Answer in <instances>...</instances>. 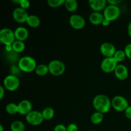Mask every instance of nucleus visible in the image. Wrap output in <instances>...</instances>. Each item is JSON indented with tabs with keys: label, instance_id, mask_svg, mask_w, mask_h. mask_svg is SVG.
<instances>
[{
	"label": "nucleus",
	"instance_id": "c85d7f7f",
	"mask_svg": "<svg viewBox=\"0 0 131 131\" xmlns=\"http://www.w3.org/2000/svg\"><path fill=\"white\" fill-rule=\"evenodd\" d=\"M124 51H125V54H126V57L131 60V43H129L125 46Z\"/></svg>",
	"mask_w": 131,
	"mask_h": 131
},
{
	"label": "nucleus",
	"instance_id": "f03ea898",
	"mask_svg": "<svg viewBox=\"0 0 131 131\" xmlns=\"http://www.w3.org/2000/svg\"><path fill=\"white\" fill-rule=\"evenodd\" d=\"M37 65L35 60L31 56H26L22 57L18 62V67L24 72H31L35 71Z\"/></svg>",
	"mask_w": 131,
	"mask_h": 131
},
{
	"label": "nucleus",
	"instance_id": "4468645a",
	"mask_svg": "<svg viewBox=\"0 0 131 131\" xmlns=\"http://www.w3.org/2000/svg\"><path fill=\"white\" fill-rule=\"evenodd\" d=\"M18 113L26 116L32 110V104L28 100H23L18 104Z\"/></svg>",
	"mask_w": 131,
	"mask_h": 131
},
{
	"label": "nucleus",
	"instance_id": "473e14b6",
	"mask_svg": "<svg viewBox=\"0 0 131 131\" xmlns=\"http://www.w3.org/2000/svg\"><path fill=\"white\" fill-rule=\"evenodd\" d=\"M125 116L129 120H131V106H129L125 111Z\"/></svg>",
	"mask_w": 131,
	"mask_h": 131
},
{
	"label": "nucleus",
	"instance_id": "20e7f679",
	"mask_svg": "<svg viewBox=\"0 0 131 131\" xmlns=\"http://www.w3.org/2000/svg\"><path fill=\"white\" fill-rule=\"evenodd\" d=\"M15 37L14 31L12 30L10 28H3L0 31V42L6 45L12 44L15 41Z\"/></svg>",
	"mask_w": 131,
	"mask_h": 131
},
{
	"label": "nucleus",
	"instance_id": "423d86ee",
	"mask_svg": "<svg viewBox=\"0 0 131 131\" xmlns=\"http://www.w3.org/2000/svg\"><path fill=\"white\" fill-rule=\"evenodd\" d=\"M120 9L118 6L108 5L103 12L104 18L110 22L116 20L120 15Z\"/></svg>",
	"mask_w": 131,
	"mask_h": 131
},
{
	"label": "nucleus",
	"instance_id": "c9c22d12",
	"mask_svg": "<svg viewBox=\"0 0 131 131\" xmlns=\"http://www.w3.org/2000/svg\"><path fill=\"white\" fill-rule=\"evenodd\" d=\"M110 23H111V22H110V20H107V19H104V20L103 22H102V25L103 26H104V27H107V26H110Z\"/></svg>",
	"mask_w": 131,
	"mask_h": 131
},
{
	"label": "nucleus",
	"instance_id": "b1692460",
	"mask_svg": "<svg viewBox=\"0 0 131 131\" xmlns=\"http://www.w3.org/2000/svg\"><path fill=\"white\" fill-rule=\"evenodd\" d=\"M42 114L44 120H50L54 116V110L52 107H47L42 111Z\"/></svg>",
	"mask_w": 131,
	"mask_h": 131
},
{
	"label": "nucleus",
	"instance_id": "f257e3e1",
	"mask_svg": "<svg viewBox=\"0 0 131 131\" xmlns=\"http://www.w3.org/2000/svg\"><path fill=\"white\" fill-rule=\"evenodd\" d=\"M93 106L95 110L102 114L107 113L110 111L111 106V101L105 95H97L93 98Z\"/></svg>",
	"mask_w": 131,
	"mask_h": 131
},
{
	"label": "nucleus",
	"instance_id": "f3484780",
	"mask_svg": "<svg viewBox=\"0 0 131 131\" xmlns=\"http://www.w3.org/2000/svg\"><path fill=\"white\" fill-rule=\"evenodd\" d=\"M104 16L103 14L101 12H93L90 15L89 20L93 25H99L102 24V22L104 20Z\"/></svg>",
	"mask_w": 131,
	"mask_h": 131
},
{
	"label": "nucleus",
	"instance_id": "7c9ffc66",
	"mask_svg": "<svg viewBox=\"0 0 131 131\" xmlns=\"http://www.w3.org/2000/svg\"><path fill=\"white\" fill-rule=\"evenodd\" d=\"M67 131H78V127L75 124H70L67 127Z\"/></svg>",
	"mask_w": 131,
	"mask_h": 131
},
{
	"label": "nucleus",
	"instance_id": "412c9836",
	"mask_svg": "<svg viewBox=\"0 0 131 131\" xmlns=\"http://www.w3.org/2000/svg\"><path fill=\"white\" fill-rule=\"evenodd\" d=\"M10 129L12 131H25V125L20 120H15L12 123Z\"/></svg>",
	"mask_w": 131,
	"mask_h": 131
},
{
	"label": "nucleus",
	"instance_id": "5701e85b",
	"mask_svg": "<svg viewBox=\"0 0 131 131\" xmlns=\"http://www.w3.org/2000/svg\"><path fill=\"white\" fill-rule=\"evenodd\" d=\"M12 46L14 51L16 53H20V52H23L26 48L24 42L19 40H15L12 43Z\"/></svg>",
	"mask_w": 131,
	"mask_h": 131
},
{
	"label": "nucleus",
	"instance_id": "4be33fe9",
	"mask_svg": "<svg viewBox=\"0 0 131 131\" xmlns=\"http://www.w3.org/2000/svg\"><path fill=\"white\" fill-rule=\"evenodd\" d=\"M104 119V114L101 113L96 111V112L93 113L92 115L90 118L91 122L93 123L95 125H98L100 124Z\"/></svg>",
	"mask_w": 131,
	"mask_h": 131
},
{
	"label": "nucleus",
	"instance_id": "1a4fd4ad",
	"mask_svg": "<svg viewBox=\"0 0 131 131\" xmlns=\"http://www.w3.org/2000/svg\"><path fill=\"white\" fill-rule=\"evenodd\" d=\"M118 63L113 57L105 58L101 63V68L102 71L105 73H111L115 72Z\"/></svg>",
	"mask_w": 131,
	"mask_h": 131
},
{
	"label": "nucleus",
	"instance_id": "4c0bfd02",
	"mask_svg": "<svg viewBox=\"0 0 131 131\" xmlns=\"http://www.w3.org/2000/svg\"><path fill=\"white\" fill-rule=\"evenodd\" d=\"M0 131H3V127L2 125H0Z\"/></svg>",
	"mask_w": 131,
	"mask_h": 131
},
{
	"label": "nucleus",
	"instance_id": "6ab92c4d",
	"mask_svg": "<svg viewBox=\"0 0 131 131\" xmlns=\"http://www.w3.org/2000/svg\"><path fill=\"white\" fill-rule=\"evenodd\" d=\"M64 5L67 10L70 12H74L78 8V3L75 0H66Z\"/></svg>",
	"mask_w": 131,
	"mask_h": 131
},
{
	"label": "nucleus",
	"instance_id": "393cba45",
	"mask_svg": "<svg viewBox=\"0 0 131 131\" xmlns=\"http://www.w3.org/2000/svg\"><path fill=\"white\" fill-rule=\"evenodd\" d=\"M6 111L9 115H15L18 113V105L14 102L8 104L6 106Z\"/></svg>",
	"mask_w": 131,
	"mask_h": 131
},
{
	"label": "nucleus",
	"instance_id": "0eeeda50",
	"mask_svg": "<svg viewBox=\"0 0 131 131\" xmlns=\"http://www.w3.org/2000/svg\"><path fill=\"white\" fill-rule=\"evenodd\" d=\"M111 105L114 110L119 112L125 111L129 107V102L124 97L121 95H117L113 97L111 101Z\"/></svg>",
	"mask_w": 131,
	"mask_h": 131
},
{
	"label": "nucleus",
	"instance_id": "c756f323",
	"mask_svg": "<svg viewBox=\"0 0 131 131\" xmlns=\"http://www.w3.org/2000/svg\"><path fill=\"white\" fill-rule=\"evenodd\" d=\"M54 131H67V127L63 124H58L55 126Z\"/></svg>",
	"mask_w": 131,
	"mask_h": 131
},
{
	"label": "nucleus",
	"instance_id": "6e6552de",
	"mask_svg": "<svg viewBox=\"0 0 131 131\" xmlns=\"http://www.w3.org/2000/svg\"><path fill=\"white\" fill-rule=\"evenodd\" d=\"M26 122L33 126L40 125L44 120L42 112L38 111H31L26 116Z\"/></svg>",
	"mask_w": 131,
	"mask_h": 131
},
{
	"label": "nucleus",
	"instance_id": "ddd939ff",
	"mask_svg": "<svg viewBox=\"0 0 131 131\" xmlns=\"http://www.w3.org/2000/svg\"><path fill=\"white\" fill-rule=\"evenodd\" d=\"M88 4L93 12H101L102 10L104 11L107 6V2L106 0H90Z\"/></svg>",
	"mask_w": 131,
	"mask_h": 131
},
{
	"label": "nucleus",
	"instance_id": "e433bc0d",
	"mask_svg": "<svg viewBox=\"0 0 131 131\" xmlns=\"http://www.w3.org/2000/svg\"><path fill=\"white\" fill-rule=\"evenodd\" d=\"M127 32H128V34H129V37L131 38V21L129 23V25H128Z\"/></svg>",
	"mask_w": 131,
	"mask_h": 131
},
{
	"label": "nucleus",
	"instance_id": "7ed1b4c3",
	"mask_svg": "<svg viewBox=\"0 0 131 131\" xmlns=\"http://www.w3.org/2000/svg\"><path fill=\"white\" fill-rule=\"evenodd\" d=\"M48 67L50 74L54 76H59V75H62L65 71V64L60 60H52L49 63Z\"/></svg>",
	"mask_w": 131,
	"mask_h": 131
},
{
	"label": "nucleus",
	"instance_id": "9d476101",
	"mask_svg": "<svg viewBox=\"0 0 131 131\" xmlns=\"http://www.w3.org/2000/svg\"><path fill=\"white\" fill-rule=\"evenodd\" d=\"M29 15H28L26 10L20 7H17L15 8L12 12L13 19L15 22L20 23V24L26 23Z\"/></svg>",
	"mask_w": 131,
	"mask_h": 131
},
{
	"label": "nucleus",
	"instance_id": "dca6fc26",
	"mask_svg": "<svg viewBox=\"0 0 131 131\" xmlns=\"http://www.w3.org/2000/svg\"><path fill=\"white\" fill-rule=\"evenodd\" d=\"M14 33H15V40L22 41V42L25 41L29 36V32H28V29L22 26L17 28L14 31Z\"/></svg>",
	"mask_w": 131,
	"mask_h": 131
},
{
	"label": "nucleus",
	"instance_id": "aec40b11",
	"mask_svg": "<svg viewBox=\"0 0 131 131\" xmlns=\"http://www.w3.org/2000/svg\"><path fill=\"white\" fill-rule=\"evenodd\" d=\"M35 72L36 74L39 76L46 75V74L49 73L48 65H46L45 64H40V65H37Z\"/></svg>",
	"mask_w": 131,
	"mask_h": 131
},
{
	"label": "nucleus",
	"instance_id": "a211bd4d",
	"mask_svg": "<svg viewBox=\"0 0 131 131\" xmlns=\"http://www.w3.org/2000/svg\"><path fill=\"white\" fill-rule=\"evenodd\" d=\"M27 24L31 28H37L40 24V20L39 17L35 15H30L28 17L26 21Z\"/></svg>",
	"mask_w": 131,
	"mask_h": 131
},
{
	"label": "nucleus",
	"instance_id": "a878e982",
	"mask_svg": "<svg viewBox=\"0 0 131 131\" xmlns=\"http://www.w3.org/2000/svg\"><path fill=\"white\" fill-rule=\"evenodd\" d=\"M113 58L118 63L122 62L126 58V54H125V51H123V50H117L116 52H115Z\"/></svg>",
	"mask_w": 131,
	"mask_h": 131
},
{
	"label": "nucleus",
	"instance_id": "39448f33",
	"mask_svg": "<svg viewBox=\"0 0 131 131\" xmlns=\"http://www.w3.org/2000/svg\"><path fill=\"white\" fill-rule=\"evenodd\" d=\"M3 85L7 90L14 92L19 88L20 86V81L16 75L10 74L5 77L3 81Z\"/></svg>",
	"mask_w": 131,
	"mask_h": 131
},
{
	"label": "nucleus",
	"instance_id": "f704fd0d",
	"mask_svg": "<svg viewBox=\"0 0 131 131\" xmlns=\"http://www.w3.org/2000/svg\"><path fill=\"white\" fill-rule=\"evenodd\" d=\"M5 51L8 52H12V51H14L12 44L6 45V46H5Z\"/></svg>",
	"mask_w": 131,
	"mask_h": 131
},
{
	"label": "nucleus",
	"instance_id": "bb28decb",
	"mask_svg": "<svg viewBox=\"0 0 131 131\" xmlns=\"http://www.w3.org/2000/svg\"><path fill=\"white\" fill-rule=\"evenodd\" d=\"M65 0H48L47 4L51 8H58L64 5Z\"/></svg>",
	"mask_w": 131,
	"mask_h": 131
},
{
	"label": "nucleus",
	"instance_id": "9b49d317",
	"mask_svg": "<svg viewBox=\"0 0 131 131\" xmlns=\"http://www.w3.org/2000/svg\"><path fill=\"white\" fill-rule=\"evenodd\" d=\"M69 24L70 26L75 29H81L86 24L85 19L80 15L74 14L69 18Z\"/></svg>",
	"mask_w": 131,
	"mask_h": 131
},
{
	"label": "nucleus",
	"instance_id": "2f4dec72",
	"mask_svg": "<svg viewBox=\"0 0 131 131\" xmlns=\"http://www.w3.org/2000/svg\"><path fill=\"white\" fill-rule=\"evenodd\" d=\"M107 4L110 5H113V6H118L120 3L122 2L121 0H107Z\"/></svg>",
	"mask_w": 131,
	"mask_h": 131
},
{
	"label": "nucleus",
	"instance_id": "58836bf2",
	"mask_svg": "<svg viewBox=\"0 0 131 131\" xmlns=\"http://www.w3.org/2000/svg\"><path fill=\"white\" fill-rule=\"evenodd\" d=\"M90 131H96V130H90Z\"/></svg>",
	"mask_w": 131,
	"mask_h": 131
},
{
	"label": "nucleus",
	"instance_id": "f8f14e48",
	"mask_svg": "<svg viewBox=\"0 0 131 131\" xmlns=\"http://www.w3.org/2000/svg\"><path fill=\"white\" fill-rule=\"evenodd\" d=\"M100 51L105 58H111L113 57L116 50L113 43L104 42L100 47Z\"/></svg>",
	"mask_w": 131,
	"mask_h": 131
},
{
	"label": "nucleus",
	"instance_id": "cd10ccee",
	"mask_svg": "<svg viewBox=\"0 0 131 131\" xmlns=\"http://www.w3.org/2000/svg\"><path fill=\"white\" fill-rule=\"evenodd\" d=\"M19 5L20 8L26 10L30 6V2L28 0H19Z\"/></svg>",
	"mask_w": 131,
	"mask_h": 131
},
{
	"label": "nucleus",
	"instance_id": "72a5a7b5",
	"mask_svg": "<svg viewBox=\"0 0 131 131\" xmlns=\"http://www.w3.org/2000/svg\"><path fill=\"white\" fill-rule=\"evenodd\" d=\"M5 95V91L4 89V86H0V99H3Z\"/></svg>",
	"mask_w": 131,
	"mask_h": 131
},
{
	"label": "nucleus",
	"instance_id": "2eb2a0df",
	"mask_svg": "<svg viewBox=\"0 0 131 131\" xmlns=\"http://www.w3.org/2000/svg\"><path fill=\"white\" fill-rule=\"evenodd\" d=\"M115 75L119 80H125L129 76V70L125 65L119 64L117 65L115 70Z\"/></svg>",
	"mask_w": 131,
	"mask_h": 131
}]
</instances>
